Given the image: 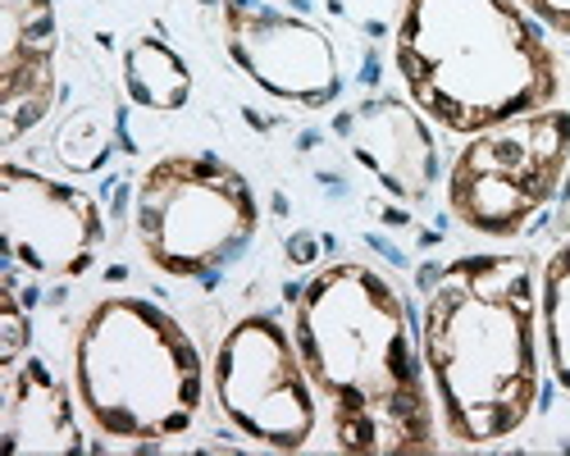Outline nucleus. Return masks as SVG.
<instances>
[{"label": "nucleus", "mask_w": 570, "mask_h": 456, "mask_svg": "<svg viewBox=\"0 0 570 456\" xmlns=\"http://www.w3.org/2000/svg\"><path fill=\"white\" fill-rule=\"evenodd\" d=\"M137 242L169 279H210L247 256L261 234L252 182L210 151H174L147 165L132 201Z\"/></svg>", "instance_id": "39448f33"}, {"label": "nucleus", "mask_w": 570, "mask_h": 456, "mask_svg": "<svg viewBox=\"0 0 570 456\" xmlns=\"http://www.w3.org/2000/svg\"><path fill=\"white\" fill-rule=\"evenodd\" d=\"M210 388L224 420L269 452H302L320 429V393L293 329H283L274 315H243L219 338Z\"/></svg>", "instance_id": "0eeeda50"}, {"label": "nucleus", "mask_w": 570, "mask_h": 456, "mask_svg": "<svg viewBox=\"0 0 570 456\" xmlns=\"http://www.w3.org/2000/svg\"><path fill=\"white\" fill-rule=\"evenodd\" d=\"M539 329H543V356L557 388L570 397V242H561L539 279Z\"/></svg>", "instance_id": "4468645a"}, {"label": "nucleus", "mask_w": 570, "mask_h": 456, "mask_svg": "<svg viewBox=\"0 0 570 456\" xmlns=\"http://www.w3.org/2000/svg\"><path fill=\"white\" fill-rule=\"evenodd\" d=\"M570 169V110H534L474 132L448 169V210L484 238H515Z\"/></svg>", "instance_id": "423d86ee"}, {"label": "nucleus", "mask_w": 570, "mask_h": 456, "mask_svg": "<svg viewBox=\"0 0 570 456\" xmlns=\"http://www.w3.org/2000/svg\"><path fill=\"white\" fill-rule=\"evenodd\" d=\"M65 379L41 356L6 370V402H0V452L6 456H78L87 438L73 416Z\"/></svg>", "instance_id": "f8f14e48"}, {"label": "nucleus", "mask_w": 570, "mask_h": 456, "mask_svg": "<svg viewBox=\"0 0 570 456\" xmlns=\"http://www.w3.org/2000/svg\"><path fill=\"white\" fill-rule=\"evenodd\" d=\"M338 137L352 151V160L374 174V182L384 192L402 201H424L439 182V147L434 132L424 123V115L406 101L379 97L361 101L356 110L338 115Z\"/></svg>", "instance_id": "9d476101"}, {"label": "nucleus", "mask_w": 570, "mask_h": 456, "mask_svg": "<svg viewBox=\"0 0 570 456\" xmlns=\"http://www.w3.org/2000/svg\"><path fill=\"white\" fill-rule=\"evenodd\" d=\"M69 360L87 425L115 447H160L193 429L206 402L193 334L147 297H101L78 319Z\"/></svg>", "instance_id": "20e7f679"}, {"label": "nucleus", "mask_w": 570, "mask_h": 456, "mask_svg": "<svg viewBox=\"0 0 570 456\" xmlns=\"http://www.w3.org/2000/svg\"><path fill=\"white\" fill-rule=\"evenodd\" d=\"M302 365L328 406L338 452H439L434 388L402 293L361 260L324 265L293 301Z\"/></svg>", "instance_id": "f257e3e1"}, {"label": "nucleus", "mask_w": 570, "mask_h": 456, "mask_svg": "<svg viewBox=\"0 0 570 456\" xmlns=\"http://www.w3.org/2000/svg\"><path fill=\"white\" fill-rule=\"evenodd\" d=\"M219 32L228 60L274 101L324 110L338 101V51L315 23L274 10L265 0H224Z\"/></svg>", "instance_id": "1a4fd4ad"}, {"label": "nucleus", "mask_w": 570, "mask_h": 456, "mask_svg": "<svg viewBox=\"0 0 570 456\" xmlns=\"http://www.w3.org/2000/svg\"><path fill=\"white\" fill-rule=\"evenodd\" d=\"M393 60L411 106L461 137L548 110L561 65L520 0H402Z\"/></svg>", "instance_id": "7ed1b4c3"}, {"label": "nucleus", "mask_w": 570, "mask_h": 456, "mask_svg": "<svg viewBox=\"0 0 570 456\" xmlns=\"http://www.w3.org/2000/svg\"><path fill=\"white\" fill-rule=\"evenodd\" d=\"M0 228L10 260L32 279H78L106 242L101 206L82 188L14 160L0 165Z\"/></svg>", "instance_id": "6e6552de"}, {"label": "nucleus", "mask_w": 570, "mask_h": 456, "mask_svg": "<svg viewBox=\"0 0 570 456\" xmlns=\"http://www.w3.org/2000/svg\"><path fill=\"white\" fill-rule=\"evenodd\" d=\"M520 6H525L543 28L570 37V0H520Z\"/></svg>", "instance_id": "dca6fc26"}, {"label": "nucleus", "mask_w": 570, "mask_h": 456, "mask_svg": "<svg viewBox=\"0 0 570 456\" xmlns=\"http://www.w3.org/2000/svg\"><path fill=\"white\" fill-rule=\"evenodd\" d=\"M124 87L141 110H183L193 97V73L160 37H137L124 51Z\"/></svg>", "instance_id": "ddd939ff"}, {"label": "nucleus", "mask_w": 570, "mask_h": 456, "mask_svg": "<svg viewBox=\"0 0 570 456\" xmlns=\"http://www.w3.org/2000/svg\"><path fill=\"white\" fill-rule=\"evenodd\" d=\"M420 351L452 443L493 447L520 434L543 388L534 260L511 251L448 260L424 293Z\"/></svg>", "instance_id": "f03ea898"}, {"label": "nucleus", "mask_w": 570, "mask_h": 456, "mask_svg": "<svg viewBox=\"0 0 570 456\" xmlns=\"http://www.w3.org/2000/svg\"><path fill=\"white\" fill-rule=\"evenodd\" d=\"M23 347H28V319L19 310V297L6 293V297H0V365L14 370Z\"/></svg>", "instance_id": "2eb2a0df"}, {"label": "nucleus", "mask_w": 570, "mask_h": 456, "mask_svg": "<svg viewBox=\"0 0 570 456\" xmlns=\"http://www.w3.org/2000/svg\"><path fill=\"white\" fill-rule=\"evenodd\" d=\"M56 0H0V142L14 147L56 106Z\"/></svg>", "instance_id": "9b49d317"}]
</instances>
